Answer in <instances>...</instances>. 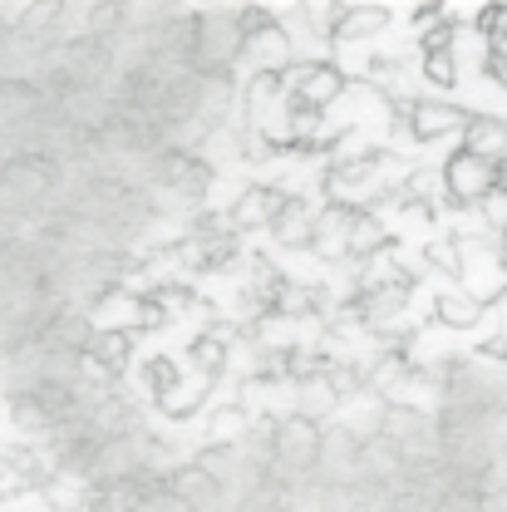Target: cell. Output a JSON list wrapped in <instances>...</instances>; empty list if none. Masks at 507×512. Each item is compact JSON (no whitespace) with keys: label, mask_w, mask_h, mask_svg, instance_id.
<instances>
[{"label":"cell","mask_w":507,"mask_h":512,"mask_svg":"<svg viewBox=\"0 0 507 512\" xmlns=\"http://www.w3.org/2000/svg\"><path fill=\"white\" fill-rule=\"evenodd\" d=\"M444 188H448V197H453L458 207L483 202L488 192L498 188V168H493V163H483V158H473L468 148H458V153L444 163Z\"/></svg>","instance_id":"cell-3"},{"label":"cell","mask_w":507,"mask_h":512,"mask_svg":"<svg viewBox=\"0 0 507 512\" xmlns=\"http://www.w3.org/2000/svg\"><path fill=\"white\" fill-rule=\"evenodd\" d=\"M281 84H286V109H311V114H325L345 94V74L330 60L286 64L281 69Z\"/></svg>","instance_id":"cell-1"},{"label":"cell","mask_w":507,"mask_h":512,"mask_svg":"<svg viewBox=\"0 0 507 512\" xmlns=\"http://www.w3.org/2000/svg\"><path fill=\"white\" fill-rule=\"evenodd\" d=\"M389 25V10L384 5H340V20H335V40L350 45V40H365Z\"/></svg>","instance_id":"cell-12"},{"label":"cell","mask_w":507,"mask_h":512,"mask_svg":"<svg viewBox=\"0 0 507 512\" xmlns=\"http://www.w3.org/2000/svg\"><path fill=\"white\" fill-rule=\"evenodd\" d=\"M463 128H468V133H463V148H468L473 158L488 163V158H503L507 153V124L503 119H493V114H473Z\"/></svg>","instance_id":"cell-11"},{"label":"cell","mask_w":507,"mask_h":512,"mask_svg":"<svg viewBox=\"0 0 507 512\" xmlns=\"http://www.w3.org/2000/svg\"><path fill=\"white\" fill-rule=\"evenodd\" d=\"M281 207H286V192L271 188V183H252L227 212H232L237 232H256V227H271V222L281 217Z\"/></svg>","instance_id":"cell-5"},{"label":"cell","mask_w":507,"mask_h":512,"mask_svg":"<svg viewBox=\"0 0 507 512\" xmlns=\"http://www.w3.org/2000/svg\"><path fill=\"white\" fill-rule=\"evenodd\" d=\"M424 74H429V84H439V89H453V55H424Z\"/></svg>","instance_id":"cell-22"},{"label":"cell","mask_w":507,"mask_h":512,"mask_svg":"<svg viewBox=\"0 0 507 512\" xmlns=\"http://www.w3.org/2000/svg\"><path fill=\"white\" fill-rule=\"evenodd\" d=\"M143 370H148V389L158 394V404H163V399H168V394H173V389L183 384V370H178V365H173L168 355H153V360H148Z\"/></svg>","instance_id":"cell-19"},{"label":"cell","mask_w":507,"mask_h":512,"mask_svg":"<svg viewBox=\"0 0 507 512\" xmlns=\"http://www.w3.org/2000/svg\"><path fill=\"white\" fill-rule=\"evenodd\" d=\"M335 404H340V394H335L330 375H311V380L296 384V409H301L306 419H325Z\"/></svg>","instance_id":"cell-14"},{"label":"cell","mask_w":507,"mask_h":512,"mask_svg":"<svg viewBox=\"0 0 507 512\" xmlns=\"http://www.w3.org/2000/svg\"><path fill=\"white\" fill-rule=\"evenodd\" d=\"M271 448H276V458H281V463L306 468V463H316L320 458L325 439H320L316 419H306V414H286V419L276 424V434H271Z\"/></svg>","instance_id":"cell-4"},{"label":"cell","mask_w":507,"mask_h":512,"mask_svg":"<svg viewBox=\"0 0 507 512\" xmlns=\"http://www.w3.org/2000/svg\"><path fill=\"white\" fill-rule=\"evenodd\" d=\"M227 355H232V345H222L217 335H192V345H188V360H192V370L197 375H212V380H222V370H227Z\"/></svg>","instance_id":"cell-15"},{"label":"cell","mask_w":507,"mask_h":512,"mask_svg":"<svg viewBox=\"0 0 507 512\" xmlns=\"http://www.w3.org/2000/svg\"><path fill=\"white\" fill-rule=\"evenodd\" d=\"M168 488H173V498H183V503H202V498L217 493V473L202 468V463H192V468H178V473L168 478Z\"/></svg>","instance_id":"cell-16"},{"label":"cell","mask_w":507,"mask_h":512,"mask_svg":"<svg viewBox=\"0 0 507 512\" xmlns=\"http://www.w3.org/2000/svg\"><path fill=\"white\" fill-rule=\"evenodd\" d=\"M163 183L173 192H183V197H202L212 188V163H202L192 153H168L163 158Z\"/></svg>","instance_id":"cell-10"},{"label":"cell","mask_w":507,"mask_h":512,"mask_svg":"<svg viewBox=\"0 0 507 512\" xmlns=\"http://www.w3.org/2000/svg\"><path fill=\"white\" fill-rule=\"evenodd\" d=\"M380 252H389V227L380 222V212L360 207L355 222H350V237H345V256L355 266H365V261H375Z\"/></svg>","instance_id":"cell-7"},{"label":"cell","mask_w":507,"mask_h":512,"mask_svg":"<svg viewBox=\"0 0 507 512\" xmlns=\"http://www.w3.org/2000/svg\"><path fill=\"white\" fill-rule=\"evenodd\" d=\"M212 384H217L212 375H192V380H183L173 394H168V399H163V414H168V419H192V414L207 404Z\"/></svg>","instance_id":"cell-13"},{"label":"cell","mask_w":507,"mask_h":512,"mask_svg":"<svg viewBox=\"0 0 507 512\" xmlns=\"http://www.w3.org/2000/svg\"><path fill=\"white\" fill-rule=\"evenodd\" d=\"M242 429H247V409H242V399L217 404V414H212V424H207V444L227 448L232 439H242Z\"/></svg>","instance_id":"cell-17"},{"label":"cell","mask_w":507,"mask_h":512,"mask_svg":"<svg viewBox=\"0 0 507 512\" xmlns=\"http://www.w3.org/2000/svg\"><path fill=\"white\" fill-rule=\"evenodd\" d=\"M498 188L507 192V163H503V168H498Z\"/></svg>","instance_id":"cell-24"},{"label":"cell","mask_w":507,"mask_h":512,"mask_svg":"<svg viewBox=\"0 0 507 512\" xmlns=\"http://www.w3.org/2000/svg\"><path fill=\"white\" fill-rule=\"evenodd\" d=\"M242 55L261 69H286V55H291V35L281 20H266V10H247L242 20Z\"/></svg>","instance_id":"cell-2"},{"label":"cell","mask_w":507,"mask_h":512,"mask_svg":"<svg viewBox=\"0 0 507 512\" xmlns=\"http://www.w3.org/2000/svg\"><path fill=\"white\" fill-rule=\"evenodd\" d=\"M434 316L444 320V325H453V330H468V325H478V316H483V301H473L463 291H444L434 301Z\"/></svg>","instance_id":"cell-18"},{"label":"cell","mask_w":507,"mask_h":512,"mask_svg":"<svg viewBox=\"0 0 507 512\" xmlns=\"http://www.w3.org/2000/svg\"><path fill=\"white\" fill-rule=\"evenodd\" d=\"M468 124L453 104H439V99H409V133L419 138V143H429V138H439L448 128Z\"/></svg>","instance_id":"cell-9"},{"label":"cell","mask_w":507,"mask_h":512,"mask_svg":"<svg viewBox=\"0 0 507 512\" xmlns=\"http://www.w3.org/2000/svg\"><path fill=\"white\" fill-rule=\"evenodd\" d=\"M365 74H370L375 84H399V79H404V64L394 60V55H370Z\"/></svg>","instance_id":"cell-21"},{"label":"cell","mask_w":507,"mask_h":512,"mask_svg":"<svg viewBox=\"0 0 507 512\" xmlns=\"http://www.w3.org/2000/svg\"><path fill=\"white\" fill-rule=\"evenodd\" d=\"M488 69L498 74V84H503V89H507V64H503V60H488Z\"/></svg>","instance_id":"cell-23"},{"label":"cell","mask_w":507,"mask_h":512,"mask_svg":"<svg viewBox=\"0 0 507 512\" xmlns=\"http://www.w3.org/2000/svg\"><path fill=\"white\" fill-rule=\"evenodd\" d=\"M35 483L25 478V468L10 458V448L0 453V503H10V498H20V493H30Z\"/></svg>","instance_id":"cell-20"},{"label":"cell","mask_w":507,"mask_h":512,"mask_svg":"<svg viewBox=\"0 0 507 512\" xmlns=\"http://www.w3.org/2000/svg\"><path fill=\"white\" fill-rule=\"evenodd\" d=\"M316 217L320 212H311L306 197H286V207H281V217L271 222V232H276V242H281L286 252H306V247H316Z\"/></svg>","instance_id":"cell-6"},{"label":"cell","mask_w":507,"mask_h":512,"mask_svg":"<svg viewBox=\"0 0 507 512\" xmlns=\"http://www.w3.org/2000/svg\"><path fill=\"white\" fill-rule=\"evenodd\" d=\"M84 355L104 375H124L128 360H133V335L128 330H94V335H84Z\"/></svg>","instance_id":"cell-8"}]
</instances>
